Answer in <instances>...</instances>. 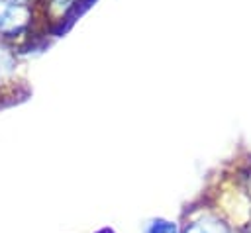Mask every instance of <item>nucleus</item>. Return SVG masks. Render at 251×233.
Listing matches in <instances>:
<instances>
[{
    "mask_svg": "<svg viewBox=\"0 0 251 233\" xmlns=\"http://www.w3.org/2000/svg\"><path fill=\"white\" fill-rule=\"evenodd\" d=\"M25 18H27L25 6H18L10 0H0V31L2 33L20 31V27L25 23Z\"/></svg>",
    "mask_w": 251,
    "mask_h": 233,
    "instance_id": "f257e3e1",
    "label": "nucleus"
},
{
    "mask_svg": "<svg viewBox=\"0 0 251 233\" xmlns=\"http://www.w3.org/2000/svg\"><path fill=\"white\" fill-rule=\"evenodd\" d=\"M180 233H231V227L220 215L202 213V215L194 217L192 221H188L180 229Z\"/></svg>",
    "mask_w": 251,
    "mask_h": 233,
    "instance_id": "f03ea898",
    "label": "nucleus"
},
{
    "mask_svg": "<svg viewBox=\"0 0 251 233\" xmlns=\"http://www.w3.org/2000/svg\"><path fill=\"white\" fill-rule=\"evenodd\" d=\"M143 233H180V225L173 219L153 217L143 225Z\"/></svg>",
    "mask_w": 251,
    "mask_h": 233,
    "instance_id": "7ed1b4c3",
    "label": "nucleus"
},
{
    "mask_svg": "<svg viewBox=\"0 0 251 233\" xmlns=\"http://www.w3.org/2000/svg\"><path fill=\"white\" fill-rule=\"evenodd\" d=\"M76 0H47V14L53 20H63L75 10Z\"/></svg>",
    "mask_w": 251,
    "mask_h": 233,
    "instance_id": "20e7f679",
    "label": "nucleus"
},
{
    "mask_svg": "<svg viewBox=\"0 0 251 233\" xmlns=\"http://www.w3.org/2000/svg\"><path fill=\"white\" fill-rule=\"evenodd\" d=\"M10 2H14V4H18V6H25V4H27V0H10Z\"/></svg>",
    "mask_w": 251,
    "mask_h": 233,
    "instance_id": "39448f33",
    "label": "nucleus"
},
{
    "mask_svg": "<svg viewBox=\"0 0 251 233\" xmlns=\"http://www.w3.org/2000/svg\"><path fill=\"white\" fill-rule=\"evenodd\" d=\"M245 233H251V227H249V229H247V231H245Z\"/></svg>",
    "mask_w": 251,
    "mask_h": 233,
    "instance_id": "423d86ee",
    "label": "nucleus"
}]
</instances>
